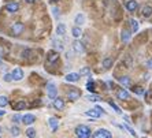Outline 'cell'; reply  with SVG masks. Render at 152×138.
Listing matches in <instances>:
<instances>
[{"label": "cell", "mask_w": 152, "mask_h": 138, "mask_svg": "<svg viewBox=\"0 0 152 138\" xmlns=\"http://www.w3.org/2000/svg\"><path fill=\"white\" fill-rule=\"evenodd\" d=\"M76 135L78 138H90V129L85 125L77 126L76 129Z\"/></svg>", "instance_id": "6da1fadb"}, {"label": "cell", "mask_w": 152, "mask_h": 138, "mask_svg": "<svg viewBox=\"0 0 152 138\" xmlns=\"http://www.w3.org/2000/svg\"><path fill=\"white\" fill-rule=\"evenodd\" d=\"M23 29H25L23 23H21V22H15V23L11 26V34H13V36H19V34L23 31Z\"/></svg>", "instance_id": "7a4b0ae2"}, {"label": "cell", "mask_w": 152, "mask_h": 138, "mask_svg": "<svg viewBox=\"0 0 152 138\" xmlns=\"http://www.w3.org/2000/svg\"><path fill=\"white\" fill-rule=\"evenodd\" d=\"M93 138H112V135L107 129H99L97 131H95Z\"/></svg>", "instance_id": "3957f363"}, {"label": "cell", "mask_w": 152, "mask_h": 138, "mask_svg": "<svg viewBox=\"0 0 152 138\" xmlns=\"http://www.w3.org/2000/svg\"><path fill=\"white\" fill-rule=\"evenodd\" d=\"M47 93H48V97L52 99V100H55L56 99V88H55V85L50 82L48 85H47Z\"/></svg>", "instance_id": "277c9868"}, {"label": "cell", "mask_w": 152, "mask_h": 138, "mask_svg": "<svg viewBox=\"0 0 152 138\" xmlns=\"http://www.w3.org/2000/svg\"><path fill=\"white\" fill-rule=\"evenodd\" d=\"M117 97H118L119 100H129V99H130V94H129V92H127L126 89L121 88L117 90Z\"/></svg>", "instance_id": "5b68a950"}, {"label": "cell", "mask_w": 152, "mask_h": 138, "mask_svg": "<svg viewBox=\"0 0 152 138\" xmlns=\"http://www.w3.org/2000/svg\"><path fill=\"white\" fill-rule=\"evenodd\" d=\"M81 97V92L78 90V89H71V90H69L67 92V99L69 100H77V99H80Z\"/></svg>", "instance_id": "8992f818"}, {"label": "cell", "mask_w": 152, "mask_h": 138, "mask_svg": "<svg viewBox=\"0 0 152 138\" xmlns=\"http://www.w3.org/2000/svg\"><path fill=\"white\" fill-rule=\"evenodd\" d=\"M11 75H13V79H14V81H21V79L23 78V71H22V69L17 67V69L13 70Z\"/></svg>", "instance_id": "52a82bcc"}, {"label": "cell", "mask_w": 152, "mask_h": 138, "mask_svg": "<svg viewBox=\"0 0 152 138\" xmlns=\"http://www.w3.org/2000/svg\"><path fill=\"white\" fill-rule=\"evenodd\" d=\"M22 122H23L25 125L30 126V125H33V123L36 122V116H34V115H32V113H26V115H23V116H22Z\"/></svg>", "instance_id": "ba28073f"}, {"label": "cell", "mask_w": 152, "mask_h": 138, "mask_svg": "<svg viewBox=\"0 0 152 138\" xmlns=\"http://www.w3.org/2000/svg\"><path fill=\"white\" fill-rule=\"evenodd\" d=\"M137 7H139V4H137V1H136V0H127V1H126V10H127V11L134 13V11L137 10Z\"/></svg>", "instance_id": "9c48e42d"}, {"label": "cell", "mask_w": 152, "mask_h": 138, "mask_svg": "<svg viewBox=\"0 0 152 138\" xmlns=\"http://www.w3.org/2000/svg\"><path fill=\"white\" fill-rule=\"evenodd\" d=\"M73 49L77 53H82V52H85V47H84V44L81 41H74L73 43Z\"/></svg>", "instance_id": "30bf717a"}, {"label": "cell", "mask_w": 152, "mask_h": 138, "mask_svg": "<svg viewBox=\"0 0 152 138\" xmlns=\"http://www.w3.org/2000/svg\"><path fill=\"white\" fill-rule=\"evenodd\" d=\"M6 10L8 11V13H11V14L17 13V11L19 10V4H18V3H14V1H13V3H8V4L6 6Z\"/></svg>", "instance_id": "8fae6325"}, {"label": "cell", "mask_w": 152, "mask_h": 138, "mask_svg": "<svg viewBox=\"0 0 152 138\" xmlns=\"http://www.w3.org/2000/svg\"><path fill=\"white\" fill-rule=\"evenodd\" d=\"M118 81H119L121 85H123V88H130L132 86V79L129 77H121Z\"/></svg>", "instance_id": "7c38bea8"}, {"label": "cell", "mask_w": 152, "mask_h": 138, "mask_svg": "<svg viewBox=\"0 0 152 138\" xmlns=\"http://www.w3.org/2000/svg\"><path fill=\"white\" fill-rule=\"evenodd\" d=\"M80 74L78 73H70V74H67L66 75V81L67 82H77L78 79H80Z\"/></svg>", "instance_id": "4fadbf2b"}, {"label": "cell", "mask_w": 152, "mask_h": 138, "mask_svg": "<svg viewBox=\"0 0 152 138\" xmlns=\"http://www.w3.org/2000/svg\"><path fill=\"white\" fill-rule=\"evenodd\" d=\"M143 17L144 18H149L152 15V4H147V6H144V8H143Z\"/></svg>", "instance_id": "5bb4252c"}, {"label": "cell", "mask_w": 152, "mask_h": 138, "mask_svg": "<svg viewBox=\"0 0 152 138\" xmlns=\"http://www.w3.org/2000/svg\"><path fill=\"white\" fill-rule=\"evenodd\" d=\"M52 105H54V108L55 109H63V107H64V101L62 100V99H55L54 100V103H52Z\"/></svg>", "instance_id": "9a60e30c"}, {"label": "cell", "mask_w": 152, "mask_h": 138, "mask_svg": "<svg viewBox=\"0 0 152 138\" xmlns=\"http://www.w3.org/2000/svg\"><path fill=\"white\" fill-rule=\"evenodd\" d=\"M59 59V55H58V52H54V51H50L48 52V55H47V60L50 63H54L55 60Z\"/></svg>", "instance_id": "2e32d148"}, {"label": "cell", "mask_w": 152, "mask_h": 138, "mask_svg": "<svg viewBox=\"0 0 152 138\" xmlns=\"http://www.w3.org/2000/svg\"><path fill=\"white\" fill-rule=\"evenodd\" d=\"M130 37H132V33L129 30H126V29H123V30H122V34H121L122 41H123V43H127V41L130 40Z\"/></svg>", "instance_id": "e0dca14e"}, {"label": "cell", "mask_w": 152, "mask_h": 138, "mask_svg": "<svg viewBox=\"0 0 152 138\" xmlns=\"http://www.w3.org/2000/svg\"><path fill=\"white\" fill-rule=\"evenodd\" d=\"M74 23L76 25H84L85 23V15L84 14H77L76 15V19H74Z\"/></svg>", "instance_id": "ac0fdd59"}, {"label": "cell", "mask_w": 152, "mask_h": 138, "mask_svg": "<svg viewBox=\"0 0 152 138\" xmlns=\"http://www.w3.org/2000/svg\"><path fill=\"white\" fill-rule=\"evenodd\" d=\"M64 33H66V26L63 25V23H59L56 27V34L59 36V37H63Z\"/></svg>", "instance_id": "d6986e66"}, {"label": "cell", "mask_w": 152, "mask_h": 138, "mask_svg": "<svg viewBox=\"0 0 152 138\" xmlns=\"http://www.w3.org/2000/svg\"><path fill=\"white\" fill-rule=\"evenodd\" d=\"M52 45L56 48L58 51H63V43L60 41V40H56V38H52Z\"/></svg>", "instance_id": "ffe728a7"}, {"label": "cell", "mask_w": 152, "mask_h": 138, "mask_svg": "<svg viewBox=\"0 0 152 138\" xmlns=\"http://www.w3.org/2000/svg\"><path fill=\"white\" fill-rule=\"evenodd\" d=\"M85 115H86V116H89V118H93V119H96V118H99V116H100V112H97L95 108H93V109H89V111H86V112H85Z\"/></svg>", "instance_id": "44dd1931"}, {"label": "cell", "mask_w": 152, "mask_h": 138, "mask_svg": "<svg viewBox=\"0 0 152 138\" xmlns=\"http://www.w3.org/2000/svg\"><path fill=\"white\" fill-rule=\"evenodd\" d=\"M71 34H73V37L80 38L81 36H82V30H81L78 26H76V27H73V29H71Z\"/></svg>", "instance_id": "7402d4cb"}, {"label": "cell", "mask_w": 152, "mask_h": 138, "mask_svg": "<svg viewBox=\"0 0 152 138\" xmlns=\"http://www.w3.org/2000/svg\"><path fill=\"white\" fill-rule=\"evenodd\" d=\"M48 123H50L51 129H52V131H55L58 129V126H59V122H58L56 118H50V120H48Z\"/></svg>", "instance_id": "603a6c76"}, {"label": "cell", "mask_w": 152, "mask_h": 138, "mask_svg": "<svg viewBox=\"0 0 152 138\" xmlns=\"http://www.w3.org/2000/svg\"><path fill=\"white\" fill-rule=\"evenodd\" d=\"M129 22H130V30H132V33H136L139 30V22L136 19H130Z\"/></svg>", "instance_id": "cb8c5ba5"}, {"label": "cell", "mask_w": 152, "mask_h": 138, "mask_svg": "<svg viewBox=\"0 0 152 138\" xmlns=\"http://www.w3.org/2000/svg\"><path fill=\"white\" fill-rule=\"evenodd\" d=\"M112 59H110V57H107V59H104L103 60V67L106 70H108V69H111V66H112Z\"/></svg>", "instance_id": "d4e9b609"}, {"label": "cell", "mask_w": 152, "mask_h": 138, "mask_svg": "<svg viewBox=\"0 0 152 138\" xmlns=\"http://www.w3.org/2000/svg\"><path fill=\"white\" fill-rule=\"evenodd\" d=\"M86 89H88L89 92H93V90H95V82H93L92 78H89L88 83H86Z\"/></svg>", "instance_id": "484cf974"}, {"label": "cell", "mask_w": 152, "mask_h": 138, "mask_svg": "<svg viewBox=\"0 0 152 138\" xmlns=\"http://www.w3.org/2000/svg\"><path fill=\"white\" fill-rule=\"evenodd\" d=\"M25 108H26V103H25V101H18V103L15 104V109H17V111L25 109Z\"/></svg>", "instance_id": "4316f807"}, {"label": "cell", "mask_w": 152, "mask_h": 138, "mask_svg": "<svg viewBox=\"0 0 152 138\" xmlns=\"http://www.w3.org/2000/svg\"><path fill=\"white\" fill-rule=\"evenodd\" d=\"M26 135L29 138H36V130L32 129V127H29V129L26 130Z\"/></svg>", "instance_id": "83f0119b"}, {"label": "cell", "mask_w": 152, "mask_h": 138, "mask_svg": "<svg viewBox=\"0 0 152 138\" xmlns=\"http://www.w3.org/2000/svg\"><path fill=\"white\" fill-rule=\"evenodd\" d=\"M80 75H90V70L88 67H82V69L80 70V73H78Z\"/></svg>", "instance_id": "f1b7e54d"}, {"label": "cell", "mask_w": 152, "mask_h": 138, "mask_svg": "<svg viewBox=\"0 0 152 138\" xmlns=\"http://www.w3.org/2000/svg\"><path fill=\"white\" fill-rule=\"evenodd\" d=\"M88 100L92 101V103H96V101L101 100V99L99 97V96H97V94H89V96H88Z\"/></svg>", "instance_id": "f546056e"}, {"label": "cell", "mask_w": 152, "mask_h": 138, "mask_svg": "<svg viewBox=\"0 0 152 138\" xmlns=\"http://www.w3.org/2000/svg\"><path fill=\"white\" fill-rule=\"evenodd\" d=\"M8 104V99L6 96H0V107H6Z\"/></svg>", "instance_id": "4dcf8cb0"}, {"label": "cell", "mask_w": 152, "mask_h": 138, "mask_svg": "<svg viewBox=\"0 0 152 138\" xmlns=\"http://www.w3.org/2000/svg\"><path fill=\"white\" fill-rule=\"evenodd\" d=\"M19 133L21 131H19V129L17 127V126H13V127H11V134H13L14 137H18Z\"/></svg>", "instance_id": "1f68e13d"}, {"label": "cell", "mask_w": 152, "mask_h": 138, "mask_svg": "<svg viewBox=\"0 0 152 138\" xmlns=\"http://www.w3.org/2000/svg\"><path fill=\"white\" fill-rule=\"evenodd\" d=\"M122 127H123V129H126L127 131L130 133V135H133V137H136V131H134V130L132 129V127H129L127 125H122Z\"/></svg>", "instance_id": "d6a6232c"}, {"label": "cell", "mask_w": 152, "mask_h": 138, "mask_svg": "<svg viewBox=\"0 0 152 138\" xmlns=\"http://www.w3.org/2000/svg\"><path fill=\"white\" fill-rule=\"evenodd\" d=\"M133 92L136 94H144V89L140 88V86H134V88H133Z\"/></svg>", "instance_id": "836d02e7"}, {"label": "cell", "mask_w": 152, "mask_h": 138, "mask_svg": "<svg viewBox=\"0 0 152 138\" xmlns=\"http://www.w3.org/2000/svg\"><path fill=\"white\" fill-rule=\"evenodd\" d=\"M52 14H54L55 18H59V17H60V13H59V8H58V7H54V8H52Z\"/></svg>", "instance_id": "e575fe53"}, {"label": "cell", "mask_w": 152, "mask_h": 138, "mask_svg": "<svg viewBox=\"0 0 152 138\" xmlns=\"http://www.w3.org/2000/svg\"><path fill=\"white\" fill-rule=\"evenodd\" d=\"M110 105H111V107H112V108H114V109H115V112L121 113V109H119V107H118V105L115 104L114 101H110Z\"/></svg>", "instance_id": "d590c367"}, {"label": "cell", "mask_w": 152, "mask_h": 138, "mask_svg": "<svg viewBox=\"0 0 152 138\" xmlns=\"http://www.w3.org/2000/svg\"><path fill=\"white\" fill-rule=\"evenodd\" d=\"M21 120H22V116H21V115H14V116H13V122H14V123H19Z\"/></svg>", "instance_id": "8d00e7d4"}, {"label": "cell", "mask_w": 152, "mask_h": 138, "mask_svg": "<svg viewBox=\"0 0 152 138\" xmlns=\"http://www.w3.org/2000/svg\"><path fill=\"white\" fill-rule=\"evenodd\" d=\"M4 81H6V82L14 81V79H13V75H11V74H6V75H4Z\"/></svg>", "instance_id": "74e56055"}, {"label": "cell", "mask_w": 152, "mask_h": 138, "mask_svg": "<svg viewBox=\"0 0 152 138\" xmlns=\"http://www.w3.org/2000/svg\"><path fill=\"white\" fill-rule=\"evenodd\" d=\"M30 53H32V51H29V49H27V51H23L22 56H23V57H29V56H30Z\"/></svg>", "instance_id": "f35d334b"}, {"label": "cell", "mask_w": 152, "mask_h": 138, "mask_svg": "<svg viewBox=\"0 0 152 138\" xmlns=\"http://www.w3.org/2000/svg\"><path fill=\"white\" fill-rule=\"evenodd\" d=\"M95 109L97 111V112H100V115H103V113H104V111H103V108H101V107H99V105H97V107H95Z\"/></svg>", "instance_id": "ab89813d"}, {"label": "cell", "mask_w": 152, "mask_h": 138, "mask_svg": "<svg viewBox=\"0 0 152 138\" xmlns=\"http://www.w3.org/2000/svg\"><path fill=\"white\" fill-rule=\"evenodd\" d=\"M148 67L152 69V59H151V60H148Z\"/></svg>", "instance_id": "60d3db41"}, {"label": "cell", "mask_w": 152, "mask_h": 138, "mask_svg": "<svg viewBox=\"0 0 152 138\" xmlns=\"http://www.w3.org/2000/svg\"><path fill=\"white\" fill-rule=\"evenodd\" d=\"M4 113H6V112H4V111H0V116H3Z\"/></svg>", "instance_id": "b9f144b4"}, {"label": "cell", "mask_w": 152, "mask_h": 138, "mask_svg": "<svg viewBox=\"0 0 152 138\" xmlns=\"http://www.w3.org/2000/svg\"><path fill=\"white\" fill-rule=\"evenodd\" d=\"M36 0H27V3H34Z\"/></svg>", "instance_id": "7bdbcfd3"}, {"label": "cell", "mask_w": 152, "mask_h": 138, "mask_svg": "<svg viewBox=\"0 0 152 138\" xmlns=\"http://www.w3.org/2000/svg\"><path fill=\"white\" fill-rule=\"evenodd\" d=\"M51 1H54V3H56V1H59V0H51Z\"/></svg>", "instance_id": "ee69618b"}, {"label": "cell", "mask_w": 152, "mask_h": 138, "mask_svg": "<svg viewBox=\"0 0 152 138\" xmlns=\"http://www.w3.org/2000/svg\"><path fill=\"white\" fill-rule=\"evenodd\" d=\"M0 66H1V60H0Z\"/></svg>", "instance_id": "f6af8a7d"}, {"label": "cell", "mask_w": 152, "mask_h": 138, "mask_svg": "<svg viewBox=\"0 0 152 138\" xmlns=\"http://www.w3.org/2000/svg\"><path fill=\"white\" fill-rule=\"evenodd\" d=\"M0 133H1V127H0Z\"/></svg>", "instance_id": "bcb514c9"}]
</instances>
